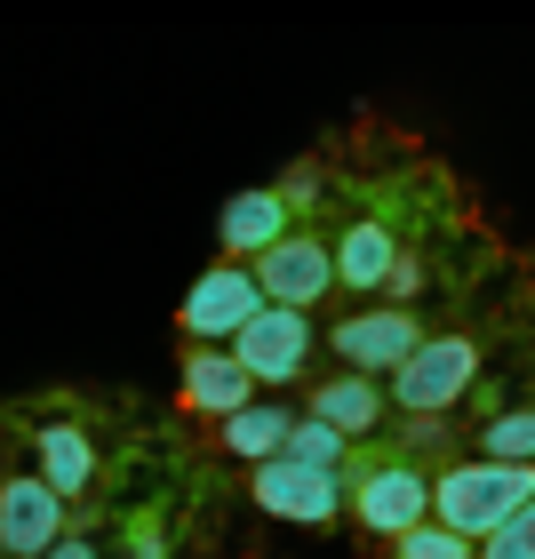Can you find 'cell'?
<instances>
[{
    "instance_id": "cell-1",
    "label": "cell",
    "mask_w": 535,
    "mask_h": 559,
    "mask_svg": "<svg viewBox=\"0 0 535 559\" xmlns=\"http://www.w3.org/2000/svg\"><path fill=\"white\" fill-rule=\"evenodd\" d=\"M535 503V464H503V455H472V464L431 472V520L464 527L472 544H488L512 512Z\"/></svg>"
},
{
    "instance_id": "cell-2",
    "label": "cell",
    "mask_w": 535,
    "mask_h": 559,
    "mask_svg": "<svg viewBox=\"0 0 535 559\" xmlns=\"http://www.w3.org/2000/svg\"><path fill=\"white\" fill-rule=\"evenodd\" d=\"M384 392L400 400V416H448V408H464V392H479V344L472 336H424L392 368Z\"/></svg>"
},
{
    "instance_id": "cell-3",
    "label": "cell",
    "mask_w": 535,
    "mask_h": 559,
    "mask_svg": "<svg viewBox=\"0 0 535 559\" xmlns=\"http://www.w3.org/2000/svg\"><path fill=\"white\" fill-rule=\"evenodd\" d=\"M248 496H257V512L296 520V527H328L336 512H352V479H344V472L304 464V455H272V464H257Z\"/></svg>"
},
{
    "instance_id": "cell-4",
    "label": "cell",
    "mask_w": 535,
    "mask_h": 559,
    "mask_svg": "<svg viewBox=\"0 0 535 559\" xmlns=\"http://www.w3.org/2000/svg\"><path fill=\"white\" fill-rule=\"evenodd\" d=\"M257 312H264V280H257V264H209V272L185 288V304H176V320H185L192 344H233Z\"/></svg>"
},
{
    "instance_id": "cell-5",
    "label": "cell",
    "mask_w": 535,
    "mask_h": 559,
    "mask_svg": "<svg viewBox=\"0 0 535 559\" xmlns=\"http://www.w3.org/2000/svg\"><path fill=\"white\" fill-rule=\"evenodd\" d=\"M312 344H320V328H312V312H304V304H264V312L233 336V352L248 360V376H257V384H272V392L296 384V376L312 368Z\"/></svg>"
},
{
    "instance_id": "cell-6",
    "label": "cell",
    "mask_w": 535,
    "mask_h": 559,
    "mask_svg": "<svg viewBox=\"0 0 535 559\" xmlns=\"http://www.w3.org/2000/svg\"><path fill=\"white\" fill-rule=\"evenodd\" d=\"M416 344H424V320L407 304H368V312L336 320V336H328L336 368H360V376H392Z\"/></svg>"
},
{
    "instance_id": "cell-7",
    "label": "cell",
    "mask_w": 535,
    "mask_h": 559,
    "mask_svg": "<svg viewBox=\"0 0 535 559\" xmlns=\"http://www.w3.org/2000/svg\"><path fill=\"white\" fill-rule=\"evenodd\" d=\"M352 520H360L368 536L400 544L407 527L431 520V472H416V464H376V472H360V479H352Z\"/></svg>"
},
{
    "instance_id": "cell-8",
    "label": "cell",
    "mask_w": 535,
    "mask_h": 559,
    "mask_svg": "<svg viewBox=\"0 0 535 559\" xmlns=\"http://www.w3.org/2000/svg\"><path fill=\"white\" fill-rule=\"evenodd\" d=\"M64 544V496L40 472L0 479V559H48Z\"/></svg>"
},
{
    "instance_id": "cell-9",
    "label": "cell",
    "mask_w": 535,
    "mask_h": 559,
    "mask_svg": "<svg viewBox=\"0 0 535 559\" xmlns=\"http://www.w3.org/2000/svg\"><path fill=\"white\" fill-rule=\"evenodd\" d=\"M257 280H264V304H304V312H312L328 288H344V280H336V248L312 240V233H288L280 248H264Z\"/></svg>"
},
{
    "instance_id": "cell-10",
    "label": "cell",
    "mask_w": 535,
    "mask_h": 559,
    "mask_svg": "<svg viewBox=\"0 0 535 559\" xmlns=\"http://www.w3.org/2000/svg\"><path fill=\"white\" fill-rule=\"evenodd\" d=\"M264 384H257V376H248V360H240V352L233 344H192L185 352V408L192 416H233V408H248V400H257Z\"/></svg>"
},
{
    "instance_id": "cell-11",
    "label": "cell",
    "mask_w": 535,
    "mask_h": 559,
    "mask_svg": "<svg viewBox=\"0 0 535 559\" xmlns=\"http://www.w3.org/2000/svg\"><path fill=\"white\" fill-rule=\"evenodd\" d=\"M288 209H296V192H272V185H257V192H233V200H224V216H216L224 257H248V264H257L264 248H280V240L296 233V224H288Z\"/></svg>"
},
{
    "instance_id": "cell-12",
    "label": "cell",
    "mask_w": 535,
    "mask_h": 559,
    "mask_svg": "<svg viewBox=\"0 0 535 559\" xmlns=\"http://www.w3.org/2000/svg\"><path fill=\"white\" fill-rule=\"evenodd\" d=\"M33 472H40L48 488H57V496L72 503V496H88V488H96V472H105V455H96V440H88L81 424L48 416V424L33 431Z\"/></svg>"
},
{
    "instance_id": "cell-13",
    "label": "cell",
    "mask_w": 535,
    "mask_h": 559,
    "mask_svg": "<svg viewBox=\"0 0 535 559\" xmlns=\"http://www.w3.org/2000/svg\"><path fill=\"white\" fill-rule=\"evenodd\" d=\"M400 257H407L400 233H392V224H376V216H360V224H344V233H336V280L352 296H384Z\"/></svg>"
},
{
    "instance_id": "cell-14",
    "label": "cell",
    "mask_w": 535,
    "mask_h": 559,
    "mask_svg": "<svg viewBox=\"0 0 535 559\" xmlns=\"http://www.w3.org/2000/svg\"><path fill=\"white\" fill-rule=\"evenodd\" d=\"M384 408H392L384 376L336 368V376H328V384H312V416H328V424H344L352 440H360V431H376V424H384Z\"/></svg>"
},
{
    "instance_id": "cell-15",
    "label": "cell",
    "mask_w": 535,
    "mask_h": 559,
    "mask_svg": "<svg viewBox=\"0 0 535 559\" xmlns=\"http://www.w3.org/2000/svg\"><path fill=\"white\" fill-rule=\"evenodd\" d=\"M288 431H296V408H280L272 392H257L248 408L224 416V448H233L240 464H272V455H288Z\"/></svg>"
},
{
    "instance_id": "cell-16",
    "label": "cell",
    "mask_w": 535,
    "mask_h": 559,
    "mask_svg": "<svg viewBox=\"0 0 535 559\" xmlns=\"http://www.w3.org/2000/svg\"><path fill=\"white\" fill-rule=\"evenodd\" d=\"M288 455H304V464H320V472H344V455H352V431L304 408V416H296V431H288Z\"/></svg>"
},
{
    "instance_id": "cell-17",
    "label": "cell",
    "mask_w": 535,
    "mask_h": 559,
    "mask_svg": "<svg viewBox=\"0 0 535 559\" xmlns=\"http://www.w3.org/2000/svg\"><path fill=\"white\" fill-rule=\"evenodd\" d=\"M479 448L503 455V464H535V408H496L479 424Z\"/></svg>"
},
{
    "instance_id": "cell-18",
    "label": "cell",
    "mask_w": 535,
    "mask_h": 559,
    "mask_svg": "<svg viewBox=\"0 0 535 559\" xmlns=\"http://www.w3.org/2000/svg\"><path fill=\"white\" fill-rule=\"evenodd\" d=\"M400 559H479V544L464 536V527H448V520H424V527H407V536L392 544Z\"/></svg>"
},
{
    "instance_id": "cell-19",
    "label": "cell",
    "mask_w": 535,
    "mask_h": 559,
    "mask_svg": "<svg viewBox=\"0 0 535 559\" xmlns=\"http://www.w3.org/2000/svg\"><path fill=\"white\" fill-rule=\"evenodd\" d=\"M479 559H535V503H527V512H512V520H503L496 536L479 544Z\"/></svg>"
},
{
    "instance_id": "cell-20",
    "label": "cell",
    "mask_w": 535,
    "mask_h": 559,
    "mask_svg": "<svg viewBox=\"0 0 535 559\" xmlns=\"http://www.w3.org/2000/svg\"><path fill=\"white\" fill-rule=\"evenodd\" d=\"M416 296H424V264H416V257H400L392 288H384V304H416Z\"/></svg>"
},
{
    "instance_id": "cell-21",
    "label": "cell",
    "mask_w": 535,
    "mask_h": 559,
    "mask_svg": "<svg viewBox=\"0 0 535 559\" xmlns=\"http://www.w3.org/2000/svg\"><path fill=\"white\" fill-rule=\"evenodd\" d=\"M129 559H168V536H160V527H136V544H129Z\"/></svg>"
},
{
    "instance_id": "cell-22",
    "label": "cell",
    "mask_w": 535,
    "mask_h": 559,
    "mask_svg": "<svg viewBox=\"0 0 535 559\" xmlns=\"http://www.w3.org/2000/svg\"><path fill=\"white\" fill-rule=\"evenodd\" d=\"M48 559H105V551H96L88 536H64V544H57V551H48Z\"/></svg>"
}]
</instances>
